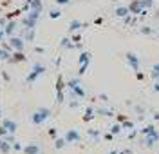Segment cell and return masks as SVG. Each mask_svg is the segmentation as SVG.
<instances>
[{"instance_id":"obj_1","label":"cell","mask_w":159,"mask_h":154,"mask_svg":"<svg viewBox=\"0 0 159 154\" xmlns=\"http://www.w3.org/2000/svg\"><path fill=\"white\" fill-rule=\"evenodd\" d=\"M47 118H51V109L49 107H40V109H36L34 113L31 114V122L34 123V125H42Z\"/></svg>"},{"instance_id":"obj_2","label":"cell","mask_w":159,"mask_h":154,"mask_svg":"<svg viewBox=\"0 0 159 154\" xmlns=\"http://www.w3.org/2000/svg\"><path fill=\"white\" fill-rule=\"evenodd\" d=\"M43 72H45V65H42V63H34V65H33V72H31L25 80H27L29 83H33L40 74H43Z\"/></svg>"},{"instance_id":"obj_3","label":"cell","mask_w":159,"mask_h":154,"mask_svg":"<svg viewBox=\"0 0 159 154\" xmlns=\"http://www.w3.org/2000/svg\"><path fill=\"white\" fill-rule=\"evenodd\" d=\"M129 9H130L132 15H145V13H147L145 6H143V0H134L129 6Z\"/></svg>"},{"instance_id":"obj_4","label":"cell","mask_w":159,"mask_h":154,"mask_svg":"<svg viewBox=\"0 0 159 154\" xmlns=\"http://www.w3.org/2000/svg\"><path fill=\"white\" fill-rule=\"evenodd\" d=\"M63 138H65L67 143H80V140H81V136H80V133L76 131V129H69Z\"/></svg>"},{"instance_id":"obj_5","label":"cell","mask_w":159,"mask_h":154,"mask_svg":"<svg viewBox=\"0 0 159 154\" xmlns=\"http://www.w3.org/2000/svg\"><path fill=\"white\" fill-rule=\"evenodd\" d=\"M127 62H129V65L132 67V71L138 72L139 71V58L136 53H127Z\"/></svg>"},{"instance_id":"obj_6","label":"cell","mask_w":159,"mask_h":154,"mask_svg":"<svg viewBox=\"0 0 159 154\" xmlns=\"http://www.w3.org/2000/svg\"><path fill=\"white\" fill-rule=\"evenodd\" d=\"M157 140H159V131H154V133H150V134H145L143 145H147V147H154Z\"/></svg>"},{"instance_id":"obj_7","label":"cell","mask_w":159,"mask_h":154,"mask_svg":"<svg viewBox=\"0 0 159 154\" xmlns=\"http://www.w3.org/2000/svg\"><path fill=\"white\" fill-rule=\"evenodd\" d=\"M22 151H24V154H40V145L38 143H29V145H25Z\"/></svg>"},{"instance_id":"obj_8","label":"cell","mask_w":159,"mask_h":154,"mask_svg":"<svg viewBox=\"0 0 159 154\" xmlns=\"http://www.w3.org/2000/svg\"><path fill=\"white\" fill-rule=\"evenodd\" d=\"M9 45H11V49H16V51H22L24 49V40L22 38H11L9 40Z\"/></svg>"},{"instance_id":"obj_9","label":"cell","mask_w":159,"mask_h":154,"mask_svg":"<svg viewBox=\"0 0 159 154\" xmlns=\"http://www.w3.org/2000/svg\"><path fill=\"white\" fill-rule=\"evenodd\" d=\"M81 27H85V24H83V22H80V20H72V22L69 24V31H70V33H74V31L81 29Z\"/></svg>"},{"instance_id":"obj_10","label":"cell","mask_w":159,"mask_h":154,"mask_svg":"<svg viewBox=\"0 0 159 154\" xmlns=\"http://www.w3.org/2000/svg\"><path fill=\"white\" fill-rule=\"evenodd\" d=\"M11 149H13V143H9L7 140H0V151H2L4 154H7Z\"/></svg>"},{"instance_id":"obj_11","label":"cell","mask_w":159,"mask_h":154,"mask_svg":"<svg viewBox=\"0 0 159 154\" xmlns=\"http://www.w3.org/2000/svg\"><path fill=\"white\" fill-rule=\"evenodd\" d=\"M114 13H116V16H119V18H127L130 15V9L129 7H118Z\"/></svg>"},{"instance_id":"obj_12","label":"cell","mask_w":159,"mask_h":154,"mask_svg":"<svg viewBox=\"0 0 159 154\" xmlns=\"http://www.w3.org/2000/svg\"><path fill=\"white\" fill-rule=\"evenodd\" d=\"M4 127H6V129H7V133H15V131H16V122H13V120H6V122H4Z\"/></svg>"},{"instance_id":"obj_13","label":"cell","mask_w":159,"mask_h":154,"mask_svg":"<svg viewBox=\"0 0 159 154\" xmlns=\"http://www.w3.org/2000/svg\"><path fill=\"white\" fill-rule=\"evenodd\" d=\"M15 27H16V24H15V22H9V24L6 26V29H4L6 36H11V35H13V31H15Z\"/></svg>"},{"instance_id":"obj_14","label":"cell","mask_w":159,"mask_h":154,"mask_svg":"<svg viewBox=\"0 0 159 154\" xmlns=\"http://www.w3.org/2000/svg\"><path fill=\"white\" fill-rule=\"evenodd\" d=\"M31 9L42 13V0H31Z\"/></svg>"},{"instance_id":"obj_15","label":"cell","mask_w":159,"mask_h":154,"mask_svg":"<svg viewBox=\"0 0 159 154\" xmlns=\"http://www.w3.org/2000/svg\"><path fill=\"white\" fill-rule=\"evenodd\" d=\"M70 91H72L74 96H78V98H83V96H85V91H83L80 85H76V87H74V89H70Z\"/></svg>"},{"instance_id":"obj_16","label":"cell","mask_w":159,"mask_h":154,"mask_svg":"<svg viewBox=\"0 0 159 154\" xmlns=\"http://www.w3.org/2000/svg\"><path fill=\"white\" fill-rule=\"evenodd\" d=\"M90 62V53H81V54H80V63H89Z\"/></svg>"},{"instance_id":"obj_17","label":"cell","mask_w":159,"mask_h":154,"mask_svg":"<svg viewBox=\"0 0 159 154\" xmlns=\"http://www.w3.org/2000/svg\"><path fill=\"white\" fill-rule=\"evenodd\" d=\"M67 145V142H65V138H58L56 142H54V149H63Z\"/></svg>"},{"instance_id":"obj_18","label":"cell","mask_w":159,"mask_h":154,"mask_svg":"<svg viewBox=\"0 0 159 154\" xmlns=\"http://www.w3.org/2000/svg\"><path fill=\"white\" fill-rule=\"evenodd\" d=\"M11 62H22V60H25V56H24V53L22 51H16V54L13 56V58H9Z\"/></svg>"},{"instance_id":"obj_19","label":"cell","mask_w":159,"mask_h":154,"mask_svg":"<svg viewBox=\"0 0 159 154\" xmlns=\"http://www.w3.org/2000/svg\"><path fill=\"white\" fill-rule=\"evenodd\" d=\"M11 53L9 49H0V60H9Z\"/></svg>"},{"instance_id":"obj_20","label":"cell","mask_w":159,"mask_h":154,"mask_svg":"<svg viewBox=\"0 0 159 154\" xmlns=\"http://www.w3.org/2000/svg\"><path fill=\"white\" fill-rule=\"evenodd\" d=\"M92 118H94V111H92V109H87V111H85V116H83V120H85V122H89V120H92Z\"/></svg>"},{"instance_id":"obj_21","label":"cell","mask_w":159,"mask_h":154,"mask_svg":"<svg viewBox=\"0 0 159 154\" xmlns=\"http://www.w3.org/2000/svg\"><path fill=\"white\" fill-rule=\"evenodd\" d=\"M110 133L112 134H119L121 133V123H114V125L110 127Z\"/></svg>"},{"instance_id":"obj_22","label":"cell","mask_w":159,"mask_h":154,"mask_svg":"<svg viewBox=\"0 0 159 154\" xmlns=\"http://www.w3.org/2000/svg\"><path fill=\"white\" fill-rule=\"evenodd\" d=\"M49 16L51 18H60V16H61V9H51Z\"/></svg>"},{"instance_id":"obj_23","label":"cell","mask_w":159,"mask_h":154,"mask_svg":"<svg viewBox=\"0 0 159 154\" xmlns=\"http://www.w3.org/2000/svg\"><path fill=\"white\" fill-rule=\"evenodd\" d=\"M154 131H156L154 125H147L145 129H141V134H150V133H154Z\"/></svg>"},{"instance_id":"obj_24","label":"cell","mask_w":159,"mask_h":154,"mask_svg":"<svg viewBox=\"0 0 159 154\" xmlns=\"http://www.w3.org/2000/svg\"><path fill=\"white\" fill-rule=\"evenodd\" d=\"M121 129H134V123L125 120V122H121Z\"/></svg>"},{"instance_id":"obj_25","label":"cell","mask_w":159,"mask_h":154,"mask_svg":"<svg viewBox=\"0 0 159 154\" xmlns=\"http://www.w3.org/2000/svg\"><path fill=\"white\" fill-rule=\"evenodd\" d=\"M152 74H154V78L159 76V63H154V65H152Z\"/></svg>"},{"instance_id":"obj_26","label":"cell","mask_w":159,"mask_h":154,"mask_svg":"<svg viewBox=\"0 0 159 154\" xmlns=\"http://www.w3.org/2000/svg\"><path fill=\"white\" fill-rule=\"evenodd\" d=\"M76 85H80V80H78V78H76V80H70V82H67V87H69V89H74Z\"/></svg>"},{"instance_id":"obj_27","label":"cell","mask_w":159,"mask_h":154,"mask_svg":"<svg viewBox=\"0 0 159 154\" xmlns=\"http://www.w3.org/2000/svg\"><path fill=\"white\" fill-rule=\"evenodd\" d=\"M143 6H145V9H150L154 6V0H143Z\"/></svg>"},{"instance_id":"obj_28","label":"cell","mask_w":159,"mask_h":154,"mask_svg":"<svg viewBox=\"0 0 159 154\" xmlns=\"http://www.w3.org/2000/svg\"><path fill=\"white\" fill-rule=\"evenodd\" d=\"M89 134L94 138V140H99V131H89Z\"/></svg>"},{"instance_id":"obj_29","label":"cell","mask_w":159,"mask_h":154,"mask_svg":"<svg viewBox=\"0 0 159 154\" xmlns=\"http://www.w3.org/2000/svg\"><path fill=\"white\" fill-rule=\"evenodd\" d=\"M141 33H143V35H150L152 29H150V27H141Z\"/></svg>"},{"instance_id":"obj_30","label":"cell","mask_w":159,"mask_h":154,"mask_svg":"<svg viewBox=\"0 0 159 154\" xmlns=\"http://www.w3.org/2000/svg\"><path fill=\"white\" fill-rule=\"evenodd\" d=\"M58 6H65V4H70V0H56Z\"/></svg>"},{"instance_id":"obj_31","label":"cell","mask_w":159,"mask_h":154,"mask_svg":"<svg viewBox=\"0 0 159 154\" xmlns=\"http://www.w3.org/2000/svg\"><path fill=\"white\" fill-rule=\"evenodd\" d=\"M13 149H15V151H22L24 147H22V145H20V143H13Z\"/></svg>"},{"instance_id":"obj_32","label":"cell","mask_w":159,"mask_h":154,"mask_svg":"<svg viewBox=\"0 0 159 154\" xmlns=\"http://www.w3.org/2000/svg\"><path fill=\"white\" fill-rule=\"evenodd\" d=\"M136 78H138V80H143V78H145V74H143V72H136Z\"/></svg>"},{"instance_id":"obj_33","label":"cell","mask_w":159,"mask_h":154,"mask_svg":"<svg viewBox=\"0 0 159 154\" xmlns=\"http://www.w3.org/2000/svg\"><path fill=\"white\" fill-rule=\"evenodd\" d=\"M112 138H114V134H112V133H109V134H105V140H112Z\"/></svg>"},{"instance_id":"obj_34","label":"cell","mask_w":159,"mask_h":154,"mask_svg":"<svg viewBox=\"0 0 159 154\" xmlns=\"http://www.w3.org/2000/svg\"><path fill=\"white\" fill-rule=\"evenodd\" d=\"M4 36H6V33H4V29H0V42L4 40Z\"/></svg>"},{"instance_id":"obj_35","label":"cell","mask_w":159,"mask_h":154,"mask_svg":"<svg viewBox=\"0 0 159 154\" xmlns=\"http://www.w3.org/2000/svg\"><path fill=\"white\" fill-rule=\"evenodd\" d=\"M154 91H156V92H159V82H156V83H154Z\"/></svg>"},{"instance_id":"obj_36","label":"cell","mask_w":159,"mask_h":154,"mask_svg":"<svg viewBox=\"0 0 159 154\" xmlns=\"http://www.w3.org/2000/svg\"><path fill=\"white\" fill-rule=\"evenodd\" d=\"M154 120H156V122H159V113H154Z\"/></svg>"},{"instance_id":"obj_37","label":"cell","mask_w":159,"mask_h":154,"mask_svg":"<svg viewBox=\"0 0 159 154\" xmlns=\"http://www.w3.org/2000/svg\"><path fill=\"white\" fill-rule=\"evenodd\" d=\"M110 154H119V152H118V151H112V152H110Z\"/></svg>"}]
</instances>
